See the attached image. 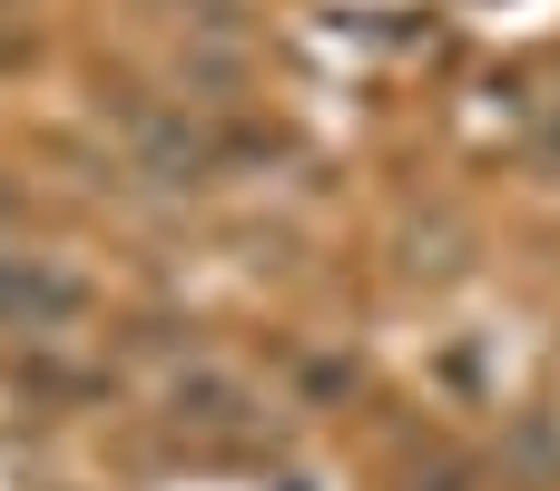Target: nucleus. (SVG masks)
<instances>
[{
	"mask_svg": "<svg viewBox=\"0 0 560 491\" xmlns=\"http://www.w3.org/2000/svg\"><path fill=\"white\" fill-rule=\"evenodd\" d=\"M79 315H89V276L0 246V335H69Z\"/></svg>",
	"mask_w": 560,
	"mask_h": 491,
	"instance_id": "f257e3e1",
	"label": "nucleus"
},
{
	"mask_svg": "<svg viewBox=\"0 0 560 491\" xmlns=\"http://www.w3.org/2000/svg\"><path fill=\"white\" fill-rule=\"evenodd\" d=\"M167 413H177V433H207V443H236V433H256V384L246 374H226V364H187L177 374V394H167Z\"/></svg>",
	"mask_w": 560,
	"mask_h": 491,
	"instance_id": "f03ea898",
	"label": "nucleus"
},
{
	"mask_svg": "<svg viewBox=\"0 0 560 491\" xmlns=\"http://www.w3.org/2000/svg\"><path fill=\"white\" fill-rule=\"evenodd\" d=\"M148 167H158L167 187H187V177L207 167V138H197L187 118H158V128H148Z\"/></svg>",
	"mask_w": 560,
	"mask_h": 491,
	"instance_id": "7ed1b4c3",
	"label": "nucleus"
},
{
	"mask_svg": "<svg viewBox=\"0 0 560 491\" xmlns=\"http://www.w3.org/2000/svg\"><path fill=\"white\" fill-rule=\"evenodd\" d=\"M305 394H315V404H335V394H354V364H335V354H315V364H305Z\"/></svg>",
	"mask_w": 560,
	"mask_h": 491,
	"instance_id": "20e7f679",
	"label": "nucleus"
},
{
	"mask_svg": "<svg viewBox=\"0 0 560 491\" xmlns=\"http://www.w3.org/2000/svg\"><path fill=\"white\" fill-rule=\"evenodd\" d=\"M472 482V463H433V472H413V491H463Z\"/></svg>",
	"mask_w": 560,
	"mask_h": 491,
	"instance_id": "39448f33",
	"label": "nucleus"
}]
</instances>
